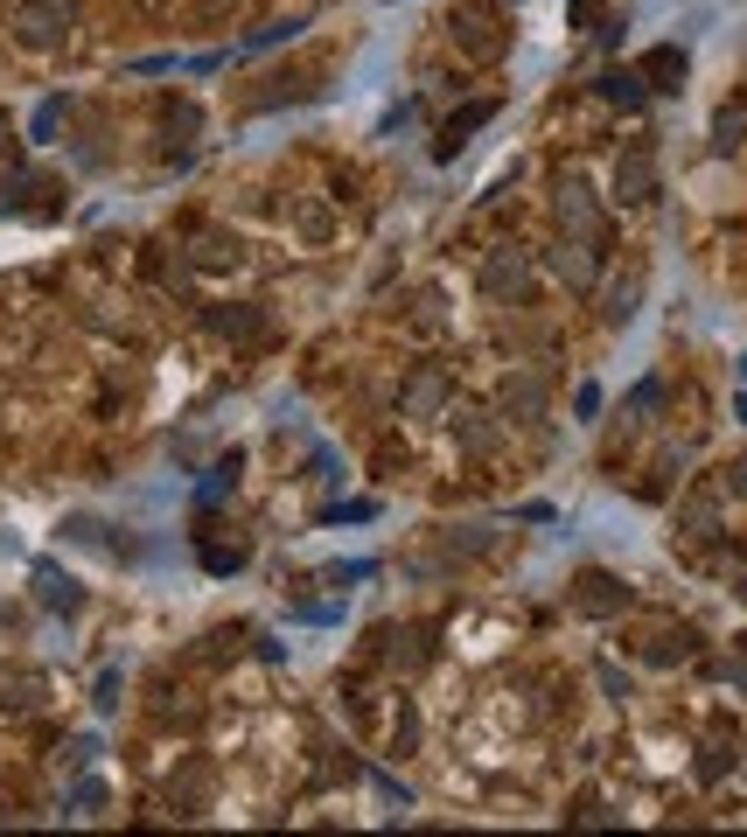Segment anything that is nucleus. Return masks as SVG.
Returning a JSON list of instances; mask_svg holds the SVG:
<instances>
[{
	"label": "nucleus",
	"mask_w": 747,
	"mask_h": 837,
	"mask_svg": "<svg viewBox=\"0 0 747 837\" xmlns=\"http://www.w3.org/2000/svg\"><path fill=\"white\" fill-rule=\"evenodd\" d=\"M454 42L469 49L475 63H497L503 49H510V36H497V21H489L482 8H461V14H454Z\"/></svg>",
	"instance_id": "f257e3e1"
},
{
	"label": "nucleus",
	"mask_w": 747,
	"mask_h": 837,
	"mask_svg": "<svg viewBox=\"0 0 747 837\" xmlns=\"http://www.w3.org/2000/svg\"><path fill=\"white\" fill-rule=\"evenodd\" d=\"M573 608L580 614H622L629 608V587L615 580V572H580V580H573Z\"/></svg>",
	"instance_id": "f03ea898"
},
{
	"label": "nucleus",
	"mask_w": 747,
	"mask_h": 837,
	"mask_svg": "<svg viewBox=\"0 0 747 837\" xmlns=\"http://www.w3.org/2000/svg\"><path fill=\"white\" fill-rule=\"evenodd\" d=\"M489 119H497V98H475V105H461V112L441 126V140H433V161H454V154L469 147V134H475V126H489Z\"/></svg>",
	"instance_id": "7ed1b4c3"
},
{
	"label": "nucleus",
	"mask_w": 747,
	"mask_h": 837,
	"mask_svg": "<svg viewBox=\"0 0 747 837\" xmlns=\"http://www.w3.org/2000/svg\"><path fill=\"white\" fill-rule=\"evenodd\" d=\"M482 294H489V301H531L524 258H518V252H510V258H489V266H482Z\"/></svg>",
	"instance_id": "20e7f679"
},
{
	"label": "nucleus",
	"mask_w": 747,
	"mask_h": 837,
	"mask_svg": "<svg viewBox=\"0 0 747 837\" xmlns=\"http://www.w3.org/2000/svg\"><path fill=\"white\" fill-rule=\"evenodd\" d=\"M642 85H650V91H678L685 85V77H691V57H685V49L678 42H664V49H650V57H642Z\"/></svg>",
	"instance_id": "39448f33"
},
{
	"label": "nucleus",
	"mask_w": 747,
	"mask_h": 837,
	"mask_svg": "<svg viewBox=\"0 0 747 837\" xmlns=\"http://www.w3.org/2000/svg\"><path fill=\"white\" fill-rule=\"evenodd\" d=\"M559 224L573 230V238H594L601 230V209H594V196H587L580 181H559Z\"/></svg>",
	"instance_id": "423d86ee"
},
{
	"label": "nucleus",
	"mask_w": 747,
	"mask_h": 837,
	"mask_svg": "<svg viewBox=\"0 0 747 837\" xmlns=\"http://www.w3.org/2000/svg\"><path fill=\"white\" fill-rule=\"evenodd\" d=\"M650 189H657V161H650V147H636L622 168H615V196L622 203H650Z\"/></svg>",
	"instance_id": "0eeeda50"
},
{
	"label": "nucleus",
	"mask_w": 747,
	"mask_h": 837,
	"mask_svg": "<svg viewBox=\"0 0 747 837\" xmlns=\"http://www.w3.org/2000/svg\"><path fill=\"white\" fill-rule=\"evenodd\" d=\"M36 600H42V608H57V614H77V608H85V587H77L70 572H57V565H36Z\"/></svg>",
	"instance_id": "6e6552de"
},
{
	"label": "nucleus",
	"mask_w": 747,
	"mask_h": 837,
	"mask_svg": "<svg viewBox=\"0 0 747 837\" xmlns=\"http://www.w3.org/2000/svg\"><path fill=\"white\" fill-rule=\"evenodd\" d=\"M70 36V8H29L21 14V42L29 49H57Z\"/></svg>",
	"instance_id": "1a4fd4ad"
},
{
	"label": "nucleus",
	"mask_w": 747,
	"mask_h": 837,
	"mask_svg": "<svg viewBox=\"0 0 747 837\" xmlns=\"http://www.w3.org/2000/svg\"><path fill=\"white\" fill-rule=\"evenodd\" d=\"M601 98H608V105H622V112H642L650 85H642L636 70H608V77H601Z\"/></svg>",
	"instance_id": "9d476101"
},
{
	"label": "nucleus",
	"mask_w": 747,
	"mask_h": 837,
	"mask_svg": "<svg viewBox=\"0 0 747 837\" xmlns=\"http://www.w3.org/2000/svg\"><path fill=\"white\" fill-rule=\"evenodd\" d=\"M691 649H699V628H664V636H650L642 657L650 663H678V657H691Z\"/></svg>",
	"instance_id": "9b49d317"
},
{
	"label": "nucleus",
	"mask_w": 747,
	"mask_h": 837,
	"mask_svg": "<svg viewBox=\"0 0 747 837\" xmlns=\"http://www.w3.org/2000/svg\"><path fill=\"white\" fill-rule=\"evenodd\" d=\"M503 412L538 418V412H545V384H538V377H510V384H503Z\"/></svg>",
	"instance_id": "f8f14e48"
},
{
	"label": "nucleus",
	"mask_w": 747,
	"mask_h": 837,
	"mask_svg": "<svg viewBox=\"0 0 747 837\" xmlns=\"http://www.w3.org/2000/svg\"><path fill=\"white\" fill-rule=\"evenodd\" d=\"M559 273H566V286H573V294H587V286H594V252H587L580 238L559 245Z\"/></svg>",
	"instance_id": "ddd939ff"
},
{
	"label": "nucleus",
	"mask_w": 747,
	"mask_h": 837,
	"mask_svg": "<svg viewBox=\"0 0 747 837\" xmlns=\"http://www.w3.org/2000/svg\"><path fill=\"white\" fill-rule=\"evenodd\" d=\"M734 754H740V732H712V740H706V761H699V781H719Z\"/></svg>",
	"instance_id": "4468645a"
},
{
	"label": "nucleus",
	"mask_w": 747,
	"mask_h": 837,
	"mask_svg": "<svg viewBox=\"0 0 747 837\" xmlns=\"http://www.w3.org/2000/svg\"><path fill=\"white\" fill-rule=\"evenodd\" d=\"M210 328H217V335H259V328H266V314H259V307H217V314H210Z\"/></svg>",
	"instance_id": "2eb2a0df"
},
{
	"label": "nucleus",
	"mask_w": 747,
	"mask_h": 837,
	"mask_svg": "<svg viewBox=\"0 0 747 837\" xmlns=\"http://www.w3.org/2000/svg\"><path fill=\"white\" fill-rule=\"evenodd\" d=\"M230 489H238V454H230V461H217V467H210V482H203V495H196V503L210 510V503H224Z\"/></svg>",
	"instance_id": "dca6fc26"
},
{
	"label": "nucleus",
	"mask_w": 747,
	"mask_h": 837,
	"mask_svg": "<svg viewBox=\"0 0 747 837\" xmlns=\"http://www.w3.org/2000/svg\"><path fill=\"white\" fill-rule=\"evenodd\" d=\"M301 29H307L301 14H279V21H266V29H252V42H245V49H273V42H294Z\"/></svg>",
	"instance_id": "f3484780"
},
{
	"label": "nucleus",
	"mask_w": 747,
	"mask_h": 837,
	"mask_svg": "<svg viewBox=\"0 0 747 837\" xmlns=\"http://www.w3.org/2000/svg\"><path fill=\"white\" fill-rule=\"evenodd\" d=\"M0 712H36V677H14V685H0Z\"/></svg>",
	"instance_id": "a211bd4d"
},
{
	"label": "nucleus",
	"mask_w": 747,
	"mask_h": 837,
	"mask_svg": "<svg viewBox=\"0 0 747 837\" xmlns=\"http://www.w3.org/2000/svg\"><path fill=\"white\" fill-rule=\"evenodd\" d=\"M740 134H747V112H719V126H712V147H719V154H734V147H740Z\"/></svg>",
	"instance_id": "6ab92c4d"
},
{
	"label": "nucleus",
	"mask_w": 747,
	"mask_h": 837,
	"mask_svg": "<svg viewBox=\"0 0 747 837\" xmlns=\"http://www.w3.org/2000/svg\"><path fill=\"white\" fill-rule=\"evenodd\" d=\"M636 294H642L636 279H622V286H615V294H608V322H615V328H622L629 314H636Z\"/></svg>",
	"instance_id": "aec40b11"
},
{
	"label": "nucleus",
	"mask_w": 747,
	"mask_h": 837,
	"mask_svg": "<svg viewBox=\"0 0 747 837\" xmlns=\"http://www.w3.org/2000/svg\"><path fill=\"white\" fill-rule=\"evenodd\" d=\"M405 405H412V412H433V405H441V377H433V371H426L420 384H412V391H405Z\"/></svg>",
	"instance_id": "412c9836"
},
{
	"label": "nucleus",
	"mask_w": 747,
	"mask_h": 837,
	"mask_svg": "<svg viewBox=\"0 0 747 837\" xmlns=\"http://www.w3.org/2000/svg\"><path fill=\"white\" fill-rule=\"evenodd\" d=\"M657 398H664V384L650 377V384H636V398H629V418H642V412H657Z\"/></svg>",
	"instance_id": "4be33fe9"
},
{
	"label": "nucleus",
	"mask_w": 747,
	"mask_h": 837,
	"mask_svg": "<svg viewBox=\"0 0 747 837\" xmlns=\"http://www.w3.org/2000/svg\"><path fill=\"white\" fill-rule=\"evenodd\" d=\"M371 559H350V565H328V587H343V580H371Z\"/></svg>",
	"instance_id": "5701e85b"
},
{
	"label": "nucleus",
	"mask_w": 747,
	"mask_h": 837,
	"mask_svg": "<svg viewBox=\"0 0 747 837\" xmlns=\"http://www.w3.org/2000/svg\"><path fill=\"white\" fill-rule=\"evenodd\" d=\"M119 691H126V677H119V670H106V677H98V712H112V705H119Z\"/></svg>",
	"instance_id": "b1692460"
},
{
	"label": "nucleus",
	"mask_w": 747,
	"mask_h": 837,
	"mask_svg": "<svg viewBox=\"0 0 747 837\" xmlns=\"http://www.w3.org/2000/svg\"><path fill=\"white\" fill-rule=\"evenodd\" d=\"M98 761V740H91V732H77V740H70V768H91Z\"/></svg>",
	"instance_id": "393cba45"
},
{
	"label": "nucleus",
	"mask_w": 747,
	"mask_h": 837,
	"mask_svg": "<svg viewBox=\"0 0 747 837\" xmlns=\"http://www.w3.org/2000/svg\"><path fill=\"white\" fill-rule=\"evenodd\" d=\"M70 802H77V817H91V809H106V789H98V781H85Z\"/></svg>",
	"instance_id": "a878e982"
},
{
	"label": "nucleus",
	"mask_w": 747,
	"mask_h": 837,
	"mask_svg": "<svg viewBox=\"0 0 747 837\" xmlns=\"http://www.w3.org/2000/svg\"><path fill=\"white\" fill-rule=\"evenodd\" d=\"M343 516L364 523V516H377V503H336V510H328V523H343Z\"/></svg>",
	"instance_id": "bb28decb"
},
{
	"label": "nucleus",
	"mask_w": 747,
	"mask_h": 837,
	"mask_svg": "<svg viewBox=\"0 0 747 837\" xmlns=\"http://www.w3.org/2000/svg\"><path fill=\"white\" fill-rule=\"evenodd\" d=\"M573 412H580V418H594V412H601V384H580V398H573Z\"/></svg>",
	"instance_id": "cd10ccee"
},
{
	"label": "nucleus",
	"mask_w": 747,
	"mask_h": 837,
	"mask_svg": "<svg viewBox=\"0 0 747 837\" xmlns=\"http://www.w3.org/2000/svg\"><path fill=\"white\" fill-rule=\"evenodd\" d=\"M601 685H608V698H629V677L615 670V663H601Z\"/></svg>",
	"instance_id": "c85d7f7f"
},
{
	"label": "nucleus",
	"mask_w": 747,
	"mask_h": 837,
	"mask_svg": "<svg viewBox=\"0 0 747 837\" xmlns=\"http://www.w3.org/2000/svg\"><path fill=\"white\" fill-rule=\"evenodd\" d=\"M712 677H727V685H740V691H747V670H740V663H712Z\"/></svg>",
	"instance_id": "c756f323"
},
{
	"label": "nucleus",
	"mask_w": 747,
	"mask_h": 837,
	"mask_svg": "<svg viewBox=\"0 0 747 837\" xmlns=\"http://www.w3.org/2000/svg\"><path fill=\"white\" fill-rule=\"evenodd\" d=\"M734 489H740V495H747V461H740V467H734Z\"/></svg>",
	"instance_id": "7c9ffc66"
},
{
	"label": "nucleus",
	"mask_w": 747,
	"mask_h": 837,
	"mask_svg": "<svg viewBox=\"0 0 747 837\" xmlns=\"http://www.w3.org/2000/svg\"><path fill=\"white\" fill-rule=\"evenodd\" d=\"M734 418H740V426H747V398H734Z\"/></svg>",
	"instance_id": "2f4dec72"
},
{
	"label": "nucleus",
	"mask_w": 747,
	"mask_h": 837,
	"mask_svg": "<svg viewBox=\"0 0 747 837\" xmlns=\"http://www.w3.org/2000/svg\"><path fill=\"white\" fill-rule=\"evenodd\" d=\"M740 377H747V356H740Z\"/></svg>",
	"instance_id": "473e14b6"
},
{
	"label": "nucleus",
	"mask_w": 747,
	"mask_h": 837,
	"mask_svg": "<svg viewBox=\"0 0 747 837\" xmlns=\"http://www.w3.org/2000/svg\"><path fill=\"white\" fill-rule=\"evenodd\" d=\"M740 642H747V636H740Z\"/></svg>",
	"instance_id": "72a5a7b5"
}]
</instances>
